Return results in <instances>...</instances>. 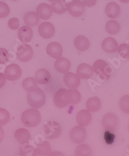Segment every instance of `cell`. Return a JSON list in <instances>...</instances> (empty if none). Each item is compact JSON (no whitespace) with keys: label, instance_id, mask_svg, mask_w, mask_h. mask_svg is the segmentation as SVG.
Wrapping results in <instances>:
<instances>
[{"label":"cell","instance_id":"30bf717a","mask_svg":"<svg viewBox=\"0 0 129 156\" xmlns=\"http://www.w3.org/2000/svg\"><path fill=\"white\" fill-rule=\"evenodd\" d=\"M38 33L41 38L44 39H50L53 38L55 34V27L50 22H43L39 25Z\"/></svg>","mask_w":129,"mask_h":156},{"label":"cell","instance_id":"7a4b0ae2","mask_svg":"<svg viewBox=\"0 0 129 156\" xmlns=\"http://www.w3.org/2000/svg\"><path fill=\"white\" fill-rule=\"evenodd\" d=\"M22 121L26 127L33 128L41 122V116L37 109L31 108L25 111L22 115Z\"/></svg>","mask_w":129,"mask_h":156},{"label":"cell","instance_id":"4316f807","mask_svg":"<svg viewBox=\"0 0 129 156\" xmlns=\"http://www.w3.org/2000/svg\"><path fill=\"white\" fill-rule=\"evenodd\" d=\"M51 147L48 142H43L39 144L33 152L32 155H50L51 154Z\"/></svg>","mask_w":129,"mask_h":156},{"label":"cell","instance_id":"d6a6232c","mask_svg":"<svg viewBox=\"0 0 129 156\" xmlns=\"http://www.w3.org/2000/svg\"><path fill=\"white\" fill-rule=\"evenodd\" d=\"M121 110L126 114H129V95H124L120 100Z\"/></svg>","mask_w":129,"mask_h":156},{"label":"cell","instance_id":"ffe728a7","mask_svg":"<svg viewBox=\"0 0 129 156\" xmlns=\"http://www.w3.org/2000/svg\"><path fill=\"white\" fill-rule=\"evenodd\" d=\"M105 12L107 16L110 19H116L121 14V8L117 3L110 2L107 5Z\"/></svg>","mask_w":129,"mask_h":156},{"label":"cell","instance_id":"44dd1931","mask_svg":"<svg viewBox=\"0 0 129 156\" xmlns=\"http://www.w3.org/2000/svg\"><path fill=\"white\" fill-rule=\"evenodd\" d=\"M74 45L76 49L83 52L89 49L90 41L85 36L79 35L74 39Z\"/></svg>","mask_w":129,"mask_h":156},{"label":"cell","instance_id":"f35d334b","mask_svg":"<svg viewBox=\"0 0 129 156\" xmlns=\"http://www.w3.org/2000/svg\"><path fill=\"white\" fill-rule=\"evenodd\" d=\"M82 2L87 7H92L96 4L97 0H82Z\"/></svg>","mask_w":129,"mask_h":156},{"label":"cell","instance_id":"8d00e7d4","mask_svg":"<svg viewBox=\"0 0 129 156\" xmlns=\"http://www.w3.org/2000/svg\"><path fill=\"white\" fill-rule=\"evenodd\" d=\"M8 27L13 30H18L19 27V19L17 18H12L10 19L8 22Z\"/></svg>","mask_w":129,"mask_h":156},{"label":"cell","instance_id":"3957f363","mask_svg":"<svg viewBox=\"0 0 129 156\" xmlns=\"http://www.w3.org/2000/svg\"><path fill=\"white\" fill-rule=\"evenodd\" d=\"M93 72L99 76L101 79L107 80L112 74V67L105 60H97L92 66Z\"/></svg>","mask_w":129,"mask_h":156},{"label":"cell","instance_id":"d590c367","mask_svg":"<svg viewBox=\"0 0 129 156\" xmlns=\"http://www.w3.org/2000/svg\"><path fill=\"white\" fill-rule=\"evenodd\" d=\"M9 60L8 52L6 49L0 48V64H5Z\"/></svg>","mask_w":129,"mask_h":156},{"label":"cell","instance_id":"e575fe53","mask_svg":"<svg viewBox=\"0 0 129 156\" xmlns=\"http://www.w3.org/2000/svg\"><path fill=\"white\" fill-rule=\"evenodd\" d=\"M10 13L8 5L5 2H0V18H4L8 16Z\"/></svg>","mask_w":129,"mask_h":156},{"label":"cell","instance_id":"1f68e13d","mask_svg":"<svg viewBox=\"0 0 129 156\" xmlns=\"http://www.w3.org/2000/svg\"><path fill=\"white\" fill-rule=\"evenodd\" d=\"M118 54L124 59H129V45L127 44H122L117 48Z\"/></svg>","mask_w":129,"mask_h":156},{"label":"cell","instance_id":"8fae6325","mask_svg":"<svg viewBox=\"0 0 129 156\" xmlns=\"http://www.w3.org/2000/svg\"><path fill=\"white\" fill-rule=\"evenodd\" d=\"M67 90L61 88L56 93L54 97V104L58 108H63L69 105L67 98Z\"/></svg>","mask_w":129,"mask_h":156},{"label":"cell","instance_id":"2e32d148","mask_svg":"<svg viewBox=\"0 0 129 156\" xmlns=\"http://www.w3.org/2000/svg\"><path fill=\"white\" fill-rule=\"evenodd\" d=\"M46 53L52 58L57 59L61 56L63 53V48L59 43L53 41L46 47Z\"/></svg>","mask_w":129,"mask_h":156},{"label":"cell","instance_id":"5b68a950","mask_svg":"<svg viewBox=\"0 0 129 156\" xmlns=\"http://www.w3.org/2000/svg\"><path fill=\"white\" fill-rule=\"evenodd\" d=\"M67 10L73 17H80L85 12V5L80 0H72L67 4Z\"/></svg>","mask_w":129,"mask_h":156},{"label":"cell","instance_id":"7bdbcfd3","mask_svg":"<svg viewBox=\"0 0 129 156\" xmlns=\"http://www.w3.org/2000/svg\"><path fill=\"white\" fill-rule=\"evenodd\" d=\"M10 1H12V2H15V1H18V0H10Z\"/></svg>","mask_w":129,"mask_h":156},{"label":"cell","instance_id":"7c38bea8","mask_svg":"<svg viewBox=\"0 0 129 156\" xmlns=\"http://www.w3.org/2000/svg\"><path fill=\"white\" fill-rule=\"evenodd\" d=\"M36 13H37L39 18L43 20H48L53 14L50 5L43 3L39 4L36 9Z\"/></svg>","mask_w":129,"mask_h":156},{"label":"cell","instance_id":"277c9868","mask_svg":"<svg viewBox=\"0 0 129 156\" xmlns=\"http://www.w3.org/2000/svg\"><path fill=\"white\" fill-rule=\"evenodd\" d=\"M61 132L60 124L56 121H49L45 124L43 133L44 136L49 139H54L58 137Z\"/></svg>","mask_w":129,"mask_h":156},{"label":"cell","instance_id":"7402d4cb","mask_svg":"<svg viewBox=\"0 0 129 156\" xmlns=\"http://www.w3.org/2000/svg\"><path fill=\"white\" fill-rule=\"evenodd\" d=\"M50 73L45 69L41 68L36 71L35 74V79L38 84L41 85L47 84L50 81Z\"/></svg>","mask_w":129,"mask_h":156},{"label":"cell","instance_id":"ab89813d","mask_svg":"<svg viewBox=\"0 0 129 156\" xmlns=\"http://www.w3.org/2000/svg\"><path fill=\"white\" fill-rule=\"evenodd\" d=\"M5 82H6V78L3 73H0V88H2L5 84Z\"/></svg>","mask_w":129,"mask_h":156},{"label":"cell","instance_id":"5bb4252c","mask_svg":"<svg viewBox=\"0 0 129 156\" xmlns=\"http://www.w3.org/2000/svg\"><path fill=\"white\" fill-rule=\"evenodd\" d=\"M18 37L23 44L30 42L33 37V30L27 25L22 26L18 30Z\"/></svg>","mask_w":129,"mask_h":156},{"label":"cell","instance_id":"52a82bcc","mask_svg":"<svg viewBox=\"0 0 129 156\" xmlns=\"http://www.w3.org/2000/svg\"><path fill=\"white\" fill-rule=\"evenodd\" d=\"M18 59L22 62H27L32 58L34 55V51L31 46L28 44L19 45L16 52Z\"/></svg>","mask_w":129,"mask_h":156},{"label":"cell","instance_id":"6da1fadb","mask_svg":"<svg viewBox=\"0 0 129 156\" xmlns=\"http://www.w3.org/2000/svg\"><path fill=\"white\" fill-rule=\"evenodd\" d=\"M27 102L30 107L38 109L44 106L46 102V95L44 91L37 87L27 93Z\"/></svg>","mask_w":129,"mask_h":156},{"label":"cell","instance_id":"83f0119b","mask_svg":"<svg viewBox=\"0 0 129 156\" xmlns=\"http://www.w3.org/2000/svg\"><path fill=\"white\" fill-rule=\"evenodd\" d=\"M66 95L69 103L71 105H77L81 101V95L80 93L76 89L67 90Z\"/></svg>","mask_w":129,"mask_h":156},{"label":"cell","instance_id":"836d02e7","mask_svg":"<svg viewBox=\"0 0 129 156\" xmlns=\"http://www.w3.org/2000/svg\"><path fill=\"white\" fill-rule=\"evenodd\" d=\"M10 121V114L4 108H0V125L3 126Z\"/></svg>","mask_w":129,"mask_h":156},{"label":"cell","instance_id":"603a6c76","mask_svg":"<svg viewBox=\"0 0 129 156\" xmlns=\"http://www.w3.org/2000/svg\"><path fill=\"white\" fill-rule=\"evenodd\" d=\"M16 141L21 144L27 143L30 139V134L27 129L24 128H19L14 133Z\"/></svg>","mask_w":129,"mask_h":156},{"label":"cell","instance_id":"9c48e42d","mask_svg":"<svg viewBox=\"0 0 129 156\" xmlns=\"http://www.w3.org/2000/svg\"><path fill=\"white\" fill-rule=\"evenodd\" d=\"M22 71L21 67L16 64L8 65L5 70V76L9 81H15L18 80L22 76Z\"/></svg>","mask_w":129,"mask_h":156},{"label":"cell","instance_id":"4fadbf2b","mask_svg":"<svg viewBox=\"0 0 129 156\" xmlns=\"http://www.w3.org/2000/svg\"><path fill=\"white\" fill-rule=\"evenodd\" d=\"M63 82L70 89H77L80 85V79L73 73H66L63 76Z\"/></svg>","mask_w":129,"mask_h":156},{"label":"cell","instance_id":"ac0fdd59","mask_svg":"<svg viewBox=\"0 0 129 156\" xmlns=\"http://www.w3.org/2000/svg\"><path fill=\"white\" fill-rule=\"evenodd\" d=\"M93 75L92 67L87 64L83 63L77 68V75L80 79H89Z\"/></svg>","mask_w":129,"mask_h":156},{"label":"cell","instance_id":"8992f818","mask_svg":"<svg viewBox=\"0 0 129 156\" xmlns=\"http://www.w3.org/2000/svg\"><path fill=\"white\" fill-rule=\"evenodd\" d=\"M101 123L103 128L107 130L114 132L118 126L119 120L116 115L114 113H107L102 118Z\"/></svg>","mask_w":129,"mask_h":156},{"label":"cell","instance_id":"d4e9b609","mask_svg":"<svg viewBox=\"0 0 129 156\" xmlns=\"http://www.w3.org/2000/svg\"><path fill=\"white\" fill-rule=\"evenodd\" d=\"M86 106L88 110L92 112H97L101 108V102L97 97H91L87 100Z\"/></svg>","mask_w":129,"mask_h":156},{"label":"cell","instance_id":"cb8c5ba5","mask_svg":"<svg viewBox=\"0 0 129 156\" xmlns=\"http://www.w3.org/2000/svg\"><path fill=\"white\" fill-rule=\"evenodd\" d=\"M51 8L54 13L63 14L67 10V4L65 0H53Z\"/></svg>","mask_w":129,"mask_h":156},{"label":"cell","instance_id":"f6af8a7d","mask_svg":"<svg viewBox=\"0 0 129 156\" xmlns=\"http://www.w3.org/2000/svg\"><path fill=\"white\" fill-rule=\"evenodd\" d=\"M128 148H129V147H128Z\"/></svg>","mask_w":129,"mask_h":156},{"label":"cell","instance_id":"b9f144b4","mask_svg":"<svg viewBox=\"0 0 129 156\" xmlns=\"http://www.w3.org/2000/svg\"><path fill=\"white\" fill-rule=\"evenodd\" d=\"M120 2L123 3H129V0H119Z\"/></svg>","mask_w":129,"mask_h":156},{"label":"cell","instance_id":"f1b7e54d","mask_svg":"<svg viewBox=\"0 0 129 156\" xmlns=\"http://www.w3.org/2000/svg\"><path fill=\"white\" fill-rule=\"evenodd\" d=\"M120 25L117 21L110 20L105 25L107 32L111 35L117 34L120 30Z\"/></svg>","mask_w":129,"mask_h":156},{"label":"cell","instance_id":"d6986e66","mask_svg":"<svg viewBox=\"0 0 129 156\" xmlns=\"http://www.w3.org/2000/svg\"><path fill=\"white\" fill-rule=\"evenodd\" d=\"M117 41L112 37H108L104 39L102 42V49L107 53H114L118 48Z\"/></svg>","mask_w":129,"mask_h":156},{"label":"cell","instance_id":"74e56055","mask_svg":"<svg viewBox=\"0 0 129 156\" xmlns=\"http://www.w3.org/2000/svg\"><path fill=\"white\" fill-rule=\"evenodd\" d=\"M104 139L107 144H112L114 143L115 139V135L110 133L109 130H107L105 132L104 135Z\"/></svg>","mask_w":129,"mask_h":156},{"label":"cell","instance_id":"60d3db41","mask_svg":"<svg viewBox=\"0 0 129 156\" xmlns=\"http://www.w3.org/2000/svg\"><path fill=\"white\" fill-rule=\"evenodd\" d=\"M4 136H5V133H4V130L3 128L0 125V143H1L3 139H4Z\"/></svg>","mask_w":129,"mask_h":156},{"label":"cell","instance_id":"484cf974","mask_svg":"<svg viewBox=\"0 0 129 156\" xmlns=\"http://www.w3.org/2000/svg\"><path fill=\"white\" fill-rule=\"evenodd\" d=\"M23 20L27 25L29 27H34L39 23V18L36 12L30 11L24 15Z\"/></svg>","mask_w":129,"mask_h":156},{"label":"cell","instance_id":"4dcf8cb0","mask_svg":"<svg viewBox=\"0 0 129 156\" xmlns=\"http://www.w3.org/2000/svg\"><path fill=\"white\" fill-rule=\"evenodd\" d=\"M22 87L26 91L29 92L38 87V82L34 78L28 77L23 81Z\"/></svg>","mask_w":129,"mask_h":156},{"label":"cell","instance_id":"ba28073f","mask_svg":"<svg viewBox=\"0 0 129 156\" xmlns=\"http://www.w3.org/2000/svg\"><path fill=\"white\" fill-rule=\"evenodd\" d=\"M86 138V129L83 126H75L70 130V139L72 143L79 144L83 143L85 141Z\"/></svg>","mask_w":129,"mask_h":156},{"label":"cell","instance_id":"ee69618b","mask_svg":"<svg viewBox=\"0 0 129 156\" xmlns=\"http://www.w3.org/2000/svg\"><path fill=\"white\" fill-rule=\"evenodd\" d=\"M128 129H129V124H128Z\"/></svg>","mask_w":129,"mask_h":156},{"label":"cell","instance_id":"9a60e30c","mask_svg":"<svg viewBox=\"0 0 129 156\" xmlns=\"http://www.w3.org/2000/svg\"><path fill=\"white\" fill-rule=\"evenodd\" d=\"M92 118V117L89 110H82L77 113L76 121L80 126L85 127L91 122Z\"/></svg>","mask_w":129,"mask_h":156},{"label":"cell","instance_id":"e0dca14e","mask_svg":"<svg viewBox=\"0 0 129 156\" xmlns=\"http://www.w3.org/2000/svg\"><path fill=\"white\" fill-rule=\"evenodd\" d=\"M54 67L58 72L61 73H66L70 69V62L64 57H59L57 58L54 63Z\"/></svg>","mask_w":129,"mask_h":156},{"label":"cell","instance_id":"f546056e","mask_svg":"<svg viewBox=\"0 0 129 156\" xmlns=\"http://www.w3.org/2000/svg\"><path fill=\"white\" fill-rule=\"evenodd\" d=\"M92 154V148L88 144H80L77 147L75 151L76 156H89Z\"/></svg>","mask_w":129,"mask_h":156}]
</instances>
